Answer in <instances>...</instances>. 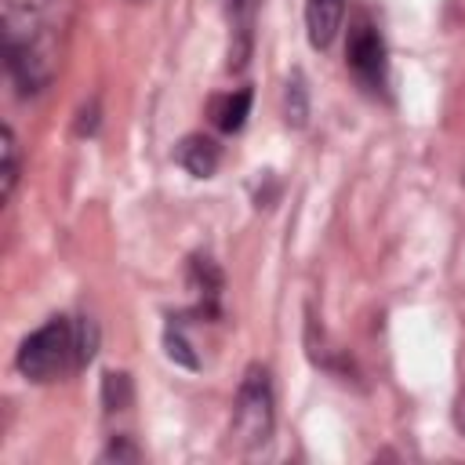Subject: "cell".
Returning <instances> with one entry per match:
<instances>
[{"mask_svg": "<svg viewBox=\"0 0 465 465\" xmlns=\"http://www.w3.org/2000/svg\"><path fill=\"white\" fill-rule=\"evenodd\" d=\"M94 349H98V327L91 316H76V320L51 316L18 345L15 363H18L22 378L47 385V381H58V378L80 371L84 363H91Z\"/></svg>", "mask_w": 465, "mask_h": 465, "instance_id": "1", "label": "cell"}, {"mask_svg": "<svg viewBox=\"0 0 465 465\" xmlns=\"http://www.w3.org/2000/svg\"><path fill=\"white\" fill-rule=\"evenodd\" d=\"M345 22V0H305V29L312 47H331Z\"/></svg>", "mask_w": 465, "mask_h": 465, "instance_id": "5", "label": "cell"}, {"mask_svg": "<svg viewBox=\"0 0 465 465\" xmlns=\"http://www.w3.org/2000/svg\"><path fill=\"white\" fill-rule=\"evenodd\" d=\"M276 425V400H272V381L269 371L251 363L240 389H236V403H232V443L243 450H258L269 443Z\"/></svg>", "mask_w": 465, "mask_h": 465, "instance_id": "2", "label": "cell"}, {"mask_svg": "<svg viewBox=\"0 0 465 465\" xmlns=\"http://www.w3.org/2000/svg\"><path fill=\"white\" fill-rule=\"evenodd\" d=\"M0 153H4V167H0L4 185H0V196L11 200L15 182H18V142H15V131L11 127H4V134H0Z\"/></svg>", "mask_w": 465, "mask_h": 465, "instance_id": "9", "label": "cell"}, {"mask_svg": "<svg viewBox=\"0 0 465 465\" xmlns=\"http://www.w3.org/2000/svg\"><path fill=\"white\" fill-rule=\"evenodd\" d=\"M4 54H7V73L18 84L22 94H36L47 87L51 73H54V58L51 47L44 40V33L29 29V11H25V25L18 22V15L7 11V33H4Z\"/></svg>", "mask_w": 465, "mask_h": 465, "instance_id": "3", "label": "cell"}, {"mask_svg": "<svg viewBox=\"0 0 465 465\" xmlns=\"http://www.w3.org/2000/svg\"><path fill=\"white\" fill-rule=\"evenodd\" d=\"M105 403L109 411L127 403V374H105Z\"/></svg>", "mask_w": 465, "mask_h": 465, "instance_id": "11", "label": "cell"}, {"mask_svg": "<svg viewBox=\"0 0 465 465\" xmlns=\"http://www.w3.org/2000/svg\"><path fill=\"white\" fill-rule=\"evenodd\" d=\"M262 0H229V25H232V47H229V65H243L251 54L254 40V18H258Z\"/></svg>", "mask_w": 465, "mask_h": 465, "instance_id": "6", "label": "cell"}, {"mask_svg": "<svg viewBox=\"0 0 465 465\" xmlns=\"http://www.w3.org/2000/svg\"><path fill=\"white\" fill-rule=\"evenodd\" d=\"M247 113H251V91H247V87L229 91V94H218V98L211 102V120H214V127H222V131H240L243 120H247Z\"/></svg>", "mask_w": 465, "mask_h": 465, "instance_id": "8", "label": "cell"}, {"mask_svg": "<svg viewBox=\"0 0 465 465\" xmlns=\"http://www.w3.org/2000/svg\"><path fill=\"white\" fill-rule=\"evenodd\" d=\"M178 163L193 174V178H211L214 174V167H218V160H222V149H218V142L214 138H207V134H189V138H182L178 142Z\"/></svg>", "mask_w": 465, "mask_h": 465, "instance_id": "7", "label": "cell"}, {"mask_svg": "<svg viewBox=\"0 0 465 465\" xmlns=\"http://www.w3.org/2000/svg\"><path fill=\"white\" fill-rule=\"evenodd\" d=\"M345 69L352 73V80L378 94L385 87V40H381V29L378 22L367 15V11H356L349 18V33H345Z\"/></svg>", "mask_w": 465, "mask_h": 465, "instance_id": "4", "label": "cell"}, {"mask_svg": "<svg viewBox=\"0 0 465 465\" xmlns=\"http://www.w3.org/2000/svg\"><path fill=\"white\" fill-rule=\"evenodd\" d=\"M283 113H287V124H294V127L305 124V84H302L298 73L287 80V91H283Z\"/></svg>", "mask_w": 465, "mask_h": 465, "instance_id": "10", "label": "cell"}, {"mask_svg": "<svg viewBox=\"0 0 465 465\" xmlns=\"http://www.w3.org/2000/svg\"><path fill=\"white\" fill-rule=\"evenodd\" d=\"M113 458H116V461H138V450L120 436V440H113V443L105 447V454H102V461H113Z\"/></svg>", "mask_w": 465, "mask_h": 465, "instance_id": "12", "label": "cell"}]
</instances>
